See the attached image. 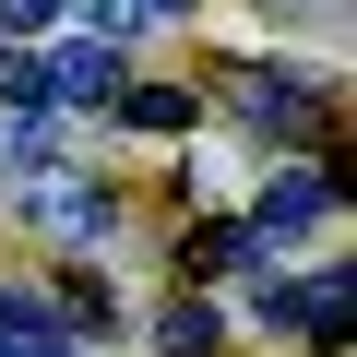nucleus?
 Wrapping results in <instances>:
<instances>
[{
    "label": "nucleus",
    "instance_id": "1",
    "mask_svg": "<svg viewBox=\"0 0 357 357\" xmlns=\"http://www.w3.org/2000/svg\"><path fill=\"white\" fill-rule=\"evenodd\" d=\"M119 84H131V60H119V36H72V48H60L48 72H36V96H72V107H107Z\"/></svg>",
    "mask_w": 357,
    "mask_h": 357
},
{
    "label": "nucleus",
    "instance_id": "2",
    "mask_svg": "<svg viewBox=\"0 0 357 357\" xmlns=\"http://www.w3.org/2000/svg\"><path fill=\"white\" fill-rule=\"evenodd\" d=\"M333 215V167H274L262 178V227H321Z\"/></svg>",
    "mask_w": 357,
    "mask_h": 357
},
{
    "label": "nucleus",
    "instance_id": "3",
    "mask_svg": "<svg viewBox=\"0 0 357 357\" xmlns=\"http://www.w3.org/2000/svg\"><path fill=\"white\" fill-rule=\"evenodd\" d=\"M36 227H60V238H107V191H84V178H36Z\"/></svg>",
    "mask_w": 357,
    "mask_h": 357
},
{
    "label": "nucleus",
    "instance_id": "4",
    "mask_svg": "<svg viewBox=\"0 0 357 357\" xmlns=\"http://www.w3.org/2000/svg\"><path fill=\"white\" fill-rule=\"evenodd\" d=\"M155 345H167V357H215V345H227V321H215L203 298H178V310L155 321Z\"/></svg>",
    "mask_w": 357,
    "mask_h": 357
},
{
    "label": "nucleus",
    "instance_id": "5",
    "mask_svg": "<svg viewBox=\"0 0 357 357\" xmlns=\"http://www.w3.org/2000/svg\"><path fill=\"white\" fill-rule=\"evenodd\" d=\"M119 119L131 131H191V96L178 84H119Z\"/></svg>",
    "mask_w": 357,
    "mask_h": 357
},
{
    "label": "nucleus",
    "instance_id": "6",
    "mask_svg": "<svg viewBox=\"0 0 357 357\" xmlns=\"http://www.w3.org/2000/svg\"><path fill=\"white\" fill-rule=\"evenodd\" d=\"M0 96H36V60H24L13 36H0Z\"/></svg>",
    "mask_w": 357,
    "mask_h": 357
},
{
    "label": "nucleus",
    "instance_id": "7",
    "mask_svg": "<svg viewBox=\"0 0 357 357\" xmlns=\"http://www.w3.org/2000/svg\"><path fill=\"white\" fill-rule=\"evenodd\" d=\"M72 0H0V24H60Z\"/></svg>",
    "mask_w": 357,
    "mask_h": 357
},
{
    "label": "nucleus",
    "instance_id": "8",
    "mask_svg": "<svg viewBox=\"0 0 357 357\" xmlns=\"http://www.w3.org/2000/svg\"><path fill=\"white\" fill-rule=\"evenodd\" d=\"M119 13H191V0H119ZM119 13H107V24H119Z\"/></svg>",
    "mask_w": 357,
    "mask_h": 357
},
{
    "label": "nucleus",
    "instance_id": "9",
    "mask_svg": "<svg viewBox=\"0 0 357 357\" xmlns=\"http://www.w3.org/2000/svg\"><path fill=\"white\" fill-rule=\"evenodd\" d=\"M274 13H286V0H274Z\"/></svg>",
    "mask_w": 357,
    "mask_h": 357
}]
</instances>
